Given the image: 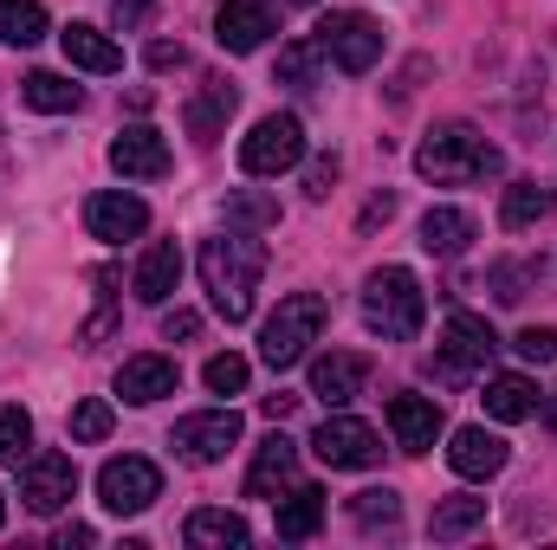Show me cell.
<instances>
[{
	"label": "cell",
	"instance_id": "6da1fadb",
	"mask_svg": "<svg viewBox=\"0 0 557 550\" xmlns=\"http://www.w3.org/2000/svg\"><path fill=\"white\" fill-rule=\"evenodd\" d=\"M267 273V247L247 240V234H221V240H201V285L214 298V311L227 324H247L253 317V291Z\"/></svg>",
	"mask_w": 557,
	"mask_h": 550
},
{
	"label": "cell",
	"instance_id": "7a4b0ae2",
	"mask_svg": "<svg viewBox=\"0 0 557 550\" xmlns=\"http://www.w3.org/2000/svg\"><path fill=\"white\" fill-rule=\"evenodd\" d=\"M499 162H506V155L480 137V130H467V124H441V130H428V142L416 149V168L434 188L486 182V175H499Z\"/></svg>",
	"mask_w": 557,
	"mask_h": 550
},
{
	"label": "cell",
	"instance_id": "3957f363",
	"mask_svg": "<svg viewBox=\"0 0 557 550\" xmlns=\"http://www.w3.org/2000/svg\"><path fill=\"white\" fill-rule=\"evenodd\" d=\"M421 317H428V298H421V278L409 266H376L363 278V324L389 343H416Z\"/></svg>",
	"mask_w": 557,
	"mask_h": 550
},
{
	"label": "cell",
	"instance_id": "277c9868",
	"mask_svg": "<svg viewBox=\"0 0 557 550\" xmlns=\"http://www.w3.org/2000/svg\"><path fill=\"white\" fill-rule=\"evenodd\" d=\"M318 330H324V298H318V291L278 298V311L267 317V330H260V363H267V370L305 363V350L318 343Z\"/></svg>",
	"mask_w": 557,
	"mask_h": 550
},
{
	"label": "cell",
	"instance_id": "5b68a950",
	"mask_svg": "<svg viewBox=\"0 0 557 550\" xmlns=\"http://www.w3.org/2000/svg\"><path fill=\"white\" fill-rule=\"evenodd\" d=\"M493 350H499L493 324H486V317H473V311H454V317H447V330H441V343H434V357H428V376H434V383H447V389H460L473 370H486V363H493Z\"/></svg>",
	"mask_w": 557,
	"mask_h": 550
},
{
	"label": "cell",
	"instance_id": "8992f818",
	"mask_svg": "<svg viewBox=\"0 0 557 550\" xmlns=\"http://www.w3.org/2000/svg\"><path fill=\"white\" fill-rule=\"evenodd\" d=\"M318 46H324V59H331L337 72L363 78V72L383 59V26H376L370 13H357V7H337V13H324Z\"/></svg>",
	"mask_w": 557,
	"mask_h": 550
},
{
	"label": "cell",
	"instance_id": "52a82bcc",
	"mask_svg": "<svg viewBox=\"0 0 557 550\" xmlns=\"http://www.w3.org/2000/svg\"><path fill=\"white\" fill-rule=\"evenodd\" d=\"M298 162H305V124H298L292 111L260 117V124L240 137V168H247V175H285V168H298Z\"/></svg>",
	"mask_w": 557,
	"mask_h": 550
},
{
	"label": "cell",
	"instance_id": "ba28073f",
	"mask_svg": "<svg viewBox=\"0 0 557 550\" xmlns=\"http://www.w3.org/2000/svg\"><path fill=\"white\" fill-rule=\"evenodd\" d=\"M98 499H104V512H117V518L149 512V505L162 499V473H156V460H143V453L104 460V466H98Z\"/></svg>",
	"mask_w": 557,
	"mask_h": 550
},
{
	"label": "cell",
	"instance_id": "9c48e42d",
	"mask_svg": "<svg viewBox=\"0 0 557 550\" xmlns=\"http://www.w3.org/2000/svg\"><path fill=\"white\" fill-rule=\"evenodd\" d=\"M311 453H318L331 473H363V466L383 460V440H376V427L357 421V414H324V427L311 434Z\"/></svg>",
	"mask_w": 557,
	"mask_h": 550
},
{
	"label": "cell",
	"instance_id": "30bf717a",
	"mask_svg": "<svg viewBox=\"0 0 557 550\" xmlns=\"http://www.w3.org/2000/svg\"><path fill=\"white\" fill-rule=\"evenodd\" d=\"M72 492H78V466H72V453H26V473H20V499H26V512L52 518V512L72 505Z\"/></svg>",
	"mask_w": 557,
	"mask_h": 550
},
{
	"label": "cell",
	"instance_id": "8fae6325",
	"mask_svg": "<svg viewBox=\"0 0 557 550\" xmlns=\"http://www.w3.org/2000/svg\"><path fill=\"white\" fill-rule=\"evenodd\" d=\"M234 447H240V414L234 409H208V414L175 421V453H182L188 466H214V460H227Z\"/></svg>",
	"mask_w": 557,
	"mask_h": 550
},
{
	"label": "cell",
	"instance_id": "7c38bea8",
	"mask_svg": "<svg viewBox=\"0 0 557 550\" xmlns=\"http://www.w3.org/2000/svg\"><path fill=\"white\" fill-rule=\"evenodd\" d=\"M85 227H91V240L124 247V240H137L143 227H149V201L143 195H124V188H104V195L85 201Z\"/></svg>",
	"mask_w": 557,
	"mask_h": 550
},
{
	"label": "cell",
	"instance_id": "4fadbf2b",
	"mask_svg": "<svg viewBox=\"0 0 557 550\" xmlns=\"http://www.w3.org/2000/svg\"><path fill=\"white\" fill-rule=\"evenodd\" d=\"M292 479H298V440L267 434L253 447V466H247V499H278V492H292Z\"/></svg>",
	"mask_w": 557,
	"mask_h": 550
},
{
	"label": "cell",
	"instance_id": "5bb4252c",
	"mask_svg": "<svg viewBox=\"0 0 557 550\" xmlns=\"http://www.w3.org/2000/svg\"><path fill=\"white\" fill-rule=\"evenodd\" d=\"M111 168H117L124 182H162V175H169V142H162V130L131 124L124 137H111Z\"/></svg>",
	"mask_w": 557,
	"mask_h": 550
},
{
	"label": "cell",
	"instance_id": "9a60e30c",
	"mask_svg": "<svg viewBox=\"0 0 557 550\" xmlns=\"http://www.w3.org/2000/svg\"><path fill=\"white\" fill-rule=\"evenodd\" d=\"M214 39H221V52H260L273 39V7L267 0H221Z\"/></svg>",
	"mask_w": 557,
	"mask_h": 550
},
{
	"label": "cell",
	"instance_id": "2e32d148",
	"mask_svg": "<svg viewBox=\"0 0 557 550\" xmlns=\"http://www.w3.org/2000/svg\"><path fill=\"white\" fill-rule=\"evenodd\" d=\"M363 383H370V363L350 357V350H331V357L311 363V396H318L324 409H350V402L363 396Z\"/></svg>",
	"mask_w": 557,
	"mask_h": 550
},
{
	"label": "cell",
	"instance_id": "e0dca14e",
	"mask_svg": "<svg viewBox=\"0 0 557 550\" xmlns=\"http://www.w3.org/2000/svg\"><path fill=\"white\" fill-rule=\"evenodd\" d=\"M447 466H454L460 479H493V473H506V440H499L493 427H454Z\"/></svg>",
	"mask_w": 557,
	"mask_h": 550
},
{
	"label": "cell",
	"instance_id": "ac0fdd59",
	"mask_svg": "<svg viewBox=\"0 0 557 550\" xmlns=\"http://www.w3.org/2000/svg\"><path fill=\"white\" fill-rule=\"evenodd\" d=\"M175 383H182V370L169 363V357H131L124 370H117V396L131 402V409H149V402H162V396H175Z\"/></svg>",
	"mask_w": 557,
	"mask_h": 550
},
{
	"label": "cell",
	"instance_id": "d6986e66",
	"mask_svg": "<svg viewBox=\"0 0 557 550\" xmlns=\"http://www.w3.org/2000/svg\"><path fill=\"white\" fill-rule=\"evenodd\" d=\"M234 104H240V91H234V78H201V91L188 98V111H182V124H188V137L195 142H214L227 130V117H234Z\"/></svg>",
	"mask_w": 557,
	"mask_h": 550
},
{
	"label": "cell",
	"instance_id": "ffe728a7",
	"mask_svg": "<svg viewBox=\"0 0 557 550\" xmlns=\"http://www.w3.org/2000/svg\"><path fill=\"white\" fill-rule=\"evenodd\" d=\"M389 434L403 453H428L441 434V402L434 396H389Z\"/></svg>",
	"mask_w": 557,
	"mask_h": 550
},
{
	"label": "cell",
	"instance_id": "44dd1931",
	"mask_svg": "<svg viewBox=\"0 0 557 550\" xmlns=\"http://www.w3.org/2000/svg\"><path fill=\"white\" fill-rule=\"evenodd\" d=\"M182 285V247L175 240H149L137 260V278H131V291H137L143 304H169V291Z\"/></svg>",
	"mask_w": 557,
	"mask_h": 550
},
{
	"label": "cell",
	"instance_id": "7402d4cb",
	"mask_svg": "<svg viewBox=\"0 0 557 550\" xmlns=\"http://www.w3.org/2000/svg\"><path fill=\"white\" fill-rule=\"evenodd\" d=\"M59 46H65V59H72L78 72H98V78L124 72V46H117V39H104V33H98V26H85V20H72V26L59 33Z\"/></svg>",
	"mask_w": 557,
	"mask_h": 550
},
{
	"label": "cell",
	"instance_id": "603a6c76",
	"mask_svg": "<svg viewBox=\"0 0 557 550\" xmlns=\"http://www.w3.org/2000/svg\"><path fill=\"white\" fill-rule=\"evenodd\" d=\"M473 234H480V227H473L467 208H428V214H421V247H428L434 260H460V253L473 247Z\"/></svg>",
	"mask_w": 557,
	"mask_h": 550
},
{
	"label": "cell",
	"instance_id": "cb8c5ba5",
	"mask_svg": "<svg viewBox=\"0 0 557 550\" xmlns=\"http://www.w3.org/2000/svg\"><path fill=\"white\" fill-rule=\"evenodd\" d=\"M318 525H324V492L318 486H292L278 499V538L285 545H305V538H318Z\"/></svg>",
	"mask_w": 557,
	"mask_h": 550
},
{
	"label": "cell",
	"instance_id": "d4e9b609",
	"mask_svg": "<svg viewBox=\"0 0 557 550\" xmlns=\"http://www.w3.org/2000/svg\"><path fill=\"white\" fill-rule=\"evenodd\" d=\"M480 525H486V499H467V492H460V499H441V505H434L428 538H434V545H460V538H473Z\"/></svg>",
	"mask_w": 557,
	"mask_h": 550
},
{
	"label": "cell",
	"instance_id": "484cf974",
	"mask_svg": "<svg viewBox=\"0 0 557 550\" xmlns=\"http://www.w3.org/2000/svg\"><path fill=\"white\" fill-rule=\"evenodd\" d=\"M20 98H26L33 111H46V117H65V111H78V104H85V91H78L72 78H59V72H26Z\"/></svg>",
	"mask_w": 557,
	"mask_h": 550
},
{
	"label": "cell",
	"instance_id": "4316f807",
	"mask_svg": "<svg viewBox=\"0 0 557 550\" xmlns=\"http://www.w3.org/2000/svg\"><path fill=\"white\" fill-rule=\"evenodd\" d=\"M480 402H486L493 421H532V414H539V389H532L525 376H493Z\"/></svg>",
	"mask_w": 557,
	"mask_h": 550
},
{
	"label": "cell",
	"instance_id": "83f0119b",
	"mask_svg": "<svg viewBox=\"0 0 557 550\" xmlns=\"http://www.w3.org/2000/svg\"><path fill=\"white\" fill-rule=\"evenodd\" d=\"M545 214H552V195H545L539 182H512L506 201H499V227H506V234H525V227H539Z\"/></svg>",
	"mask_w": 557,
	"mask_h": 550
},
{
	"label": "cell",
	"instance_id": "f1b7e54d",
	"mask_svg": "<svg viewBox=\"0 0 557 550\" xmlns=\"http://www.w3.org/2000/svg\"><path fill=\"white\" fill-rule=\"evenodd\" d=\"M188 545L195 550H227V545H247V518L240 512H195L188 518Z\"/></svg>",
	"mask_w": 557,
	"mask_h": 550
},
{
	"label": "cell",
	"instance_id": "f546056e",
	"mask_svg": "<svg viewBox=\"0 0 557 550\" xmlns=\"http://www.w3.org/2000/svg\"><path fill=\"white\" fill-rule=\"evenodd\" d=\"M46 39V7L39 0H0V46H39Z\"/></svg>",
	"mask_w": 557,
	"mask_h": 550
},
{
	"label": "cell",
	"instance_id": "4dcf8cb0",
	"mask_svg": "<svg viewBox=\"0 0 557 550\" xmlns=\"http://www.w3.org/2000/svg\"><path fill=\"white\" fill-rule=\"evenodd\" d=\"M318 72H324V46H318V39H292V46L278 52V85L318 91Z\"/></svg>",
	"mask_w": 557,
	"mask_h": 550
},
{
	"label": "cell",
	"instance_id": "1f68e13d",
	"mask_svg": "<svg viewBox=\"0 0 557 550\" xmlns=\"http://www.w3.org/2000/svg\"><path fill=\"white\" fill-rule=\"evenodd\" d=\"M350 518H357V532H396L403 525V499L389 486H370V492L350 499Z\"/></svg>",
	"mask_w": 557,
	"mask_h": 550
},
{
	"label": "cell",
	"instance_id": "d6a6232c",
	"mask_svg": "<svg viewBox=\"0 0 557 550\" xmlns=\"http://www.w3.org/2000/svg\"><path fill=\"white\" fill-rule=\"evenodd\" d=\"M247 357H234V350H221V357H208V370H201V383L214 389V396H247Z\"/></svg>",
	"mask_w": 557,
	"mask_h": 550
},
{
	"label": "cell",
	"instance_id": "836d02e7",
	"mask_svg": "<svg viewBox=\"0 0 557 550\" xmlns=\"http://www.w3.org/2000/svg\"><path fill=\"white\" fill-rule=\"evenodd\" d=\"M26 447H33V414L26 409H0V466L26 460Z\"/></svg>",
	"mask_w": 557,
	"mask_h": 550
},
{
	"label": "cell",
	"instance_id": "e575fe53",
	"mask_svg": "<svg viewBox=\"0 0 557 550\" xmlns=\"http://www.w3.org/2000/svg\"><path fill=\"white\" fill-rule=\"evenodd\" d=\"M221 214L240 221V227H278V201H267V195H227Z\"/></svg>",
	"mask_w": 557,
	"mask_h": 550
},
{
	"label": "cell",
	"instance_id": "d590c367",
	"mask_svg": "<svg viewBox=\"0 0 557 550\" xmlns=\"http://www.w3.org/2000/svg\"><path fill=\"white\" fill-rule=\"evenodd\" d=\"M512 350H519L525 363H557V330L552 324H525V330L512 337Z\"/></svg>",
	"mask_w": 557,
	"mask_h": 550
},
{
	"label": "cell",
	"instance_id": "8d00e7d4",
	"mask_svg": "<svg viewBox=\"0 0 557 550\" xmlns=\"http://www.w3.org/2000/svg\"><path fill=\"white\" fill-rule=\"evenodd\" d=\"M104 434H111V402L91 396V402L72 409V440H104Z\"/></svg>",
	"mask_w": 557,
	"mask_h": 550
},
{
	"label": "cell",
	"instance_id": "74e56055",
	"mask_svg": "<svg viewBox=\"0 0 557 550\" xmlns=\"http://www.w3.org/2000/svg\"><path fill=\"white\" fill-rule=\"evenodd\" d=\"M331 182H337V155H318V162L305 168V195H311V201H324V195H331Z\"/></svg>",
	"mask_w": 557,
	"mask_h": 550
},
{
	"label": "cell",
	"instance_id": "f35d334b",
	"mask_svg": "<svg viewBox=\"0 0 557 550\" xmlns=\"http://www.w3.org/2000/svg\"><path fill=\"white\" fill-rule=\"evenodd\" d=\"M162 337H169V343H175V337L188 343V337H201V317H195V311H162Z\"/></svg>",
	"mask_w": 557,
	"mask_h": 550
},
{
	"label": "cell",
	"instance_id": "ab89813d",
	"mask_svg": "<svg viewBox=\"0 0 557 550\" xmlns=\"http://www.w3.org/2000/svg\"><path fill=\"white\" fill-rule=\"evenodd\" d=\"M149 65H156V72H182V65H188V52H182V46H169V39H156V46H149Z\"/></svg>",
	"mask_w": 557,
	"mask_h": 550
},
{
	"label": "cell",
	"instance_id": "60d3db41",
	"mask_svg": "<svg viewBox=\"0 0 557 550\" xmlns=\"http://www.w3.org/2000/svg\"><path fill=\"white\" fill-rule=\"evenodd\" d=\"M111 7H117V33H131V26L149 20V7H156V0H111Z\"/></svg>",
	"mask_w": 557,
	"mask_h": 550
},
{
	"label": "cell",
	"instance_id": "b9f144b4",
	"mask_svg": "<svg viewBox=\"0 0 557 550\" xmlns=\"http://www.w3.org/2000/svg\"><path fill=\"white\" fill-rule=\"evenodd\" d=\"M396 214V195H376L370 208H363V227H376V221H389Z\"/></svg>",
	"mask_w": 557,
	"mask_h": 550
},
{
	"label": "cell",
	"instance_id": "7bdbcfd3",
	"mask_svg": "<svg viewBox=\"0 0 557 550\" xmlns=\"http://www.w3.org/2000/svg\"><path fill=\"white\" fill-rule=\"evenodd\" d=\"M91 538H98L91 525H65V532H59V550H72V545H91Z\"/></svg>",
	"mask_w": 557,
	"mask_h": 550
},
{
	"label": "cell",
	"instance_id": "ee69618b",
	"mask_svg": "<svg viewBox=\"0 0 557 550\" xmlns=\"http://www.w3.org/2000/svg\"><path fill=\"white\" fill-rule=\"evenodd\" d=\"M539 421H545V427H552V434H557V396H552V402L539 396Z\"/></svg>",
	"mask_w": 557,
	"mask_h": 550
},
{
	"label": "cell",
	"instance_id": "f6af8a7d",
	"mask_svg": "<svg viewBox=\"0 0 557 550\" xmlns=\"http://www.w3.org/2000/svg\"><path fill=\"white\" fill-rule=\"evenodd\" d=\"M278 7H318V0H278Z\"/></svg>",
	"mask_w": 557,
	"mask_h": 550
},
{
	"label": "cell",
	"instance_id": "bcb514c9",
	"mask_svg": "<svg viewBox=\"0 0 557 550\" xmlns=\"http://www.w3.org/2000/svg\"><path fill=\"white\" fill-rule=\"evenodd\" d=\"M0 525H7V492H0Z\"/></svg>",
	"mask_w": 557,
	"mask_h": 550
}]
</instances>
